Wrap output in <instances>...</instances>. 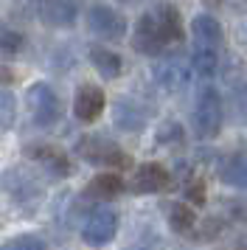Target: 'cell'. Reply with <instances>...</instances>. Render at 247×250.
I'll list each match as a JSON object with an SVG mask.
<instances>
[{
  "instance_id": "6da1fadb",
  "label": "cell",
  "mask_w": 247,
  "mask_h": 250,
  "mask_svg": "<svg viewBox=\"0 0 247 250\" xmlns=\"http://www.w3.org/2000/svg\"><path fill=\"white\" fill-rule=\"evenodd\" d=\"M76 155L90 166H107V169H126L132 158L107 135H84L76 141Z\"/></svg>"
},
{
  "instance_id": "7a4b0ae2",
  "label": "cell",
  "mask_w": 247,
  "mask_h": 250,
  "mask_svg": "<svg viewBox=\"0 0 247 250\" xmlns=\"http://www.w3.org/2000/svg\"><path fill=\"white\" fill-rule=\"evenodd\" d=\"M222 121H225L222 96L213 84H205L197 93V102H194V132L205 141H211L222 132Z\"/></svg>"
},
{
  "instance_id": "3957f363",
  "label": "cell",
  "mask_w": 247,
  "mask_h": 250,
  "mask_svg": "<svg viewBox=\"0 0 247 250\" xmlns=\"http://www.w3.org/2000/svg\"><path fill=\"white\" fill-rule=\"evenodd\" d=\"M25 107H28L31 121L37 126H42V129L54 126L62 118V102H59L56 90L48 82H34V84H28V90H25Z\"/></svg>"
},
{
  "instance_id": "277c9868",
  "label": "cell",
  "mask_w": 247,
  "mask_h": 250,
  "mask_svg": "<svg viewBox=\"0 0 247 250\" xmlns=\"http://www.w3.org/2000/svg\"><path fill=\"white\" fill-rule=\"evenodd\" d=\"M84 20H87V28L93 34L104 40V42H121L129 25H126V17H124L118 9H112L107 3H90L87 12H84Z\"/></svg>"
},
{
  "instance_id": "5b68a950",
  "label": "cell",
  "mask_w": 247,
  "mask_h": 250,
  "mask_svg": "<svg viewBox=\"0 0 247 250\" xmlns=\"http://www.w3.org/2000/svg\"><path fill=\"white\" fill-rule=\"evenodd\" d=\"M129 45H132V51H138L141 57H160V54L168 48L166 34H163V28H160V20H157L155 9L144 12L138 20H135Z\"/></svg>"
},
{
  "instance_id": "8992f818",
  "label": "cell",
  "mask_w": 247,
  "mask_h": 250,
  "mask_svg": "<svg viewBox=\"0 0 247 250\" xmlns=\"http://www.w3.org/2000/svg\"><path fill=\"white\" fill-rule=\"evenodd\" d=\"M3 188L20 205H31L42 197V183L28 166H9L3 171Z\"/></svg>"
},
{
  "instance_id": "52a82bcc",
  "label": "cell",
  "mask_w": 247,
  "mask_h": 250,
  "mask_svg": "<svg viewBox=\"0 0 247 250\" xmlns=\"http://www.w3.org/2000/svg\"><path fill=\"white\" fill-rule=\"evenodd\" d=\"M191 59H183L177 54H168V57H160L152 65V76L155 82L163 87L166 93H180L183 87H188L191 82Z\"/></svg>"
},
{
  "instance_id": "ba28073f",
  "label": "cell",
  "mask_w": 247,
  "mask_h": 250,
  "mask_svg": "<svg viewBox=\"0 0 247 250\" xmlns=\"http://www.w3.org/2000/svg\"><path fill=\"white\" fill-rule=\"evenodd\" d=\"M118 233V214L112 211V208H96V211H90L87 222L82 228V239L87 242L90 248H104V245H110L112 239Z\"/></svg>"
},
{
  "instance_id": "9c48e42d",
  "label": "cell",
  "mask_w": 247,
  "mask_h": 250,
  "mask_svg": "<svg viewBox=\"0 0 247 250\" xmlns=\"http://www.w3.org/2000/svg\"><path fill=\"white\" fill-rule=\"evenodd\" d=\"M37 17L48 28H73L79 20L76 0H37Z\"/></svg>"
},
{
  "instance_id": "30bf717a",
  "label": "cell",
  "mask_w": 247,
  "mask_h": 250,
  "mask_svg": "<svg viewBox=\"0 0 247 250\" xmlns=\"http://www.w3.org/2000/svg\"><path fill=\"white\" fill-rule=\"evenodd\" d=\"M104 107H107V96H104V90H101L99 84L84 82V84L76 87V96H73V115H76L82 124L99 121L101 113H104Z\"/></svg>"
},
{
  "instance_id": "8fae6325",
  "label": "cell",
  "mask_w": 247,
  "mask_h": 250,
  "mask_svg": "<svg viewBox=\"0 0 247 250\" xmlns=\"http://www.w3.org/2000/svg\"><path fill=\"white\" fill-rule=\"evenodd\" d=\"M129 188L135 194H160L171 188V171L163 163H141L129 180Z\"/></svg>"
},
{
  "instance_id": "7c38bea8",
  "label": "cell",
  "mask_w": 247,
  "mask_h": 250,
  "mask_svg": "<svg viewBox=\"0 0 247 250\" xmlns=\"http://www.w3.org/2000/svg\"><path fill=\"white\" fill-rule=\"evenodd\" d=\"M112 124L121 132H144L149 124V110L129 96H121L112 104Z\"/></svg>"
},
{
  "instance_id": "4fadbf2b",
  "label": "cell",
  "mask_w": 247,
  "mask_h": 250,
  "mask_svg": "<svg viewBox=\"0 0 247 250\" xmlns=\"http://www.w3.org/2000/svg\"><path fill=\"white\" fill-rule=\"evenodd\" d=\"M22 152H25V158L28 160L40 163L42 169H48L51 174H56V177H67V174L73 171L67 155L59 146H54V144H28Z\"/></svg>"
},
{
  "instance_id": "5bb4252c",
  "label": "cell",
  "mask_w": 247,
  "mask_h": 250,
  "mask_svg": "<svg viewBox=\"0 0 247 250\" xmlns=\"http://www.w3.org/2000/svg\"><path fill=\"white\" fill-rule=\"evenodd\" d=\"M87 57H90V65L96 68V73H99L101 79H118V76L124 73L121 54L112 51V48H107V45H101V42L90 45Z\"/></svg>"
},
{
  "instance_id": "9a60e30c",
  "label": "cell",
  "mask_w": 247,
  "mask_h": 250,
  "mask_svg": "<svg viewBox=\"0 0 247 250\" xmlns=\"http://www.w3.org/2000/svg\"><path fill=\"white\" fill-rule=\"evenodd\" d=\"M124 177L115 174V171H101L93 180L84 186V197L87 200H96V203H107V200H115L118 194L124 191Z\"/></svg>"
},
{
  "instance_id": "2e32d148",
  "label": "cell",
  "mask_w": 247,
  "mask_h": 250,
  "mask_svg": "<svg viewBox=\"0 0 247 250\" xmlns=\"http://www.w3.org/2000/svg\"><path fill=\"white\" fill-rule=\"evenodd\" d=\"M191 37L197 45H213L219 48L225 42V28L213 14H197L191 20Z\"/></svg>"
},
{
  "instance_id": "e0dca14e",
  "label": "cell",
  "mask_w": 247,
  "mask_h": 250,
  "mask_svg": "<svg viewBox=\"0 0 247 250\" xmlns=\"http://www.w3.org/2000/svg\"><path fill=\"white\" fill-rule=\"evenodd\" d=\"M219 180L225 186H233L239 191H247V149L242 152H233L222 160L219 166Z\"/></svg>"
},
{
  "instance_id": "ac0fdd59",
  "label": "cell",
  "mask_w": 247,
  "mask_h": 250,
  "mask_svg": "<svg viewBox=\"0 0 247 250\" xmlns=\"http://www.w3.org/2000/svg\"><path fill=\"white\" fill-rule=\"evenodd\" d=\"M157 12V20H160V28L166 34V42L168 45H180L185 40V28H183V20H180V9L171 6V3H160L155 6Z\"/></svg>"
},
{
  "instance_id": "d6986e66",
  "label": "cell",
  "mask_w": 247,
  "mask_h": 250,
  "mask_svg": "<svg viewBox=\"0 0 247 250\" xmlns=\"http://www.w3.org/2000/svg\"><path fill=\"white\" fill-rule=\"evenodd\" d=\"M219 51L213 45H197L194 54H191V70L202 76V79H213L219 73Z\"/></svg>"
},
{
  "instance_id": "ffe728a7",
  "label": "cell",
  "mask_w": 247,
  "mask_h": 250,
  "mask_svg": "<svg viewBox=\"0 0 247 250\" xmlns=\"http://www.w3.org/2000/svg\"><path fill=\"white\" fill-rule=\"evenodd\" d=\"M168 225H171L174 233L188 236L194 230V225H197V211L188 203H171L168 205Z\"/></svg>"
},
{
  "instance_id": "44dd1931",
  "label": "cell",
  "mask_w": 247,
  "mask_h": 250,
  "mask_svg": "<svg viewBox=\"0 0 247 250\" xmlns=\"http://www.w3.org/2000/svg\"><path fill=\"white\" fill-rule=\"evenodd\" d=\"M25 48V34L9 23H0V54L3 57H17Z\"/></svg>"
},
{
  "instance_id": "7402d4cb",
  "label": "cell",
  "mask_w": 247,
  "mask_h": 250,
  "mask_svg": "<svg viewBox=\"0 0 247 250\" xmlns=\"http://www.w3.org/2000/svg\"><path fill=\"white\" fill-rule=\"evenodd\" d=\"M17 118V99L9 90H0V135H6Z\"/></svg>"
},
{
  "instance_id": "603a6c76",
  "label": "cell",
  "mask_w": 247,
  "mask_h": 250,
  "mask_svg": "<svg viewBox=\"0 0 247 250\" xmlns=\"http://www.w3.org/2000/svg\"><path fill=\"white\" fill-rule=\"evenodd\" d=\"M157 141L166 144V146H180L185 141V129H183L180 121H163L157 126Z\"/></svg>"
},
{
  "instance_id": "cb8c5ba5",
  "label": "cell",
  "mask_w": 247,
  "mask_h": 250,
  "mask_svg": "<svg viewBox=\"0 0 247 250\" xmlns=\"http://www.w3.org/2000/svg\"><path fill=\"white\" fill-rule=\"evenodd\" d=\"M3 250H45V242L34 233H22V236H14L6 242Z\"/></svg>"
},
{
  "instance_id": "d4e9b609",
  "label": "cell",
  "mask_w": 247,
  "mask_h": 250,
  "mask_svg": "<svg viewBox=\"0 0 247 250\" xmlns=\"http://www.w3.org/2000/svg\"><path fill=\"white\" fill-rule=\"evenodd\" d=\"M185 197H188L191 203L202 205L205 203V183L202 180H188V186H185Z\"/></svg>"
},
{
  "instance_id": "484cf974",
  "label": "cell",
  "mask_w": 247,
  "mask_h": 250,
  "mask_svg": "<svg viewBox=\"0 0 247 250\" xmlns=\"http://www.w3.org/2000/svg\"><path fill=\"white\" fill-rule=\"evenodd\" d=\"M239 42H242V45H247V23L239 28Z\"/></svg>"
},
{
  "instance_id": "4316f807",
  "label": "cell",
  "mask_w": 247,
  "mask_h": 250,
  "mask_svg": "<svg viewBox=\"0 0 247 250\" xmlns=\"http://www.w3.org/2000/svg\"><path fill=\"white\" fill-rule=\"evenodd\" d=\"M202 3H205V6H222L225 0H202Z\"/></svg>"
},
{
  "instance_id": "83f0119b",
  "label": "cell",
  "mask_w": 247,
  "mask_h": 250,
  "mask_svg": "<svg viewBox=\"0 0 247 250\" xmlns=\"http://www.w3.org/2000/svg\"><path fill=\"white\" fill-rule=\"evenodd\" d=\"M121 3H135V0H121Z\"/></svg>"
},
{
  "instance_id": "f1b7e54d",
  "label": "cell",
  "mask_w": 247,
  "mask_h": 250,
  "mask_svg": "<svg viewBox=\"0 0 247 250\" xmlns=\"http://www.w3.org/2000/svg\"><path fill=\"white\" fill-rule=\"evenodd\" d=\"M245 90H247V82H245Z\"/></svg>"
}]
</instances>
